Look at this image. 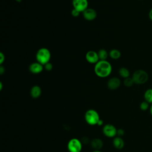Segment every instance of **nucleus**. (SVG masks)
I'll list each match as a JSON object with an SVG mask.
<instances>
[{
	"label": "nucleus",
	"instance_id": "obj_1",
	"mask_svg": "<svg viewBox=\"0 0 152 152\" xmlns=\"http://www.w3.org/2000/svg\"><path fill=\"white\" fill-rule=\"evenodd\" d=\"M112 71L110 63L107 60L99 61L94 65V71L95 74L100 78H105L109 76Z\"/></svg>",
	"mask_w": 152,
	"mask_h": 152
},
{
	"label": "nucleus",
	"instance_id": "obj_2",
	"mask_svg": "<svg viewBox=\"0 0 152 152\" xmlns=\"http://www.w3.org/2000/svg\"><path fill=\"white\" fill-rule=\"evenodd\" d=\"M51 58V53L50 50L46 48H41L37 51L36 53V59L37 62L45 65L49 62Z\"/></svg>",
	"mask_w": 152,
	"mask_h": 152
},
{
	"label": "nucleus",
	"instance_id": "obj_3",
	"mask_svg": "<svg viewBox=\"0 0 152 152\" xmlns=\"http://www.w3.org/2000/svg\"><path fill=\"white\" fill-rule=\"evenodd\" d=\"M132 78L136 84H144L148 80V73L142 69H137L132 74Z\"/></svg>",
	"mask_w": 152,
	"mask_h": 152
},
{
	"label": "nucleus",
	"instance_id": "obj_4",
	"mask_svg": "<svg viewBox=\"0 0 152 152\" xmlns=\"http://www.w3.org/2000/svg\"><path fill=\"white\" fill-rule=\"evenodd\" d=\"M86 122L90 125L94 126L97 124L100 119V116L97 112L94 109H88L84 115Z\"/></svg>",
	"mask_w": 152,
	"mask_h": 152
},
{
	"label": "nucleus",
	"instance_id": "obj_5",
	"mask_svg": "<svg viewBox=\"0 0 152 152\" xmlns=\"http://www.w3.org/2000/svg\"><path fill=\"white\" fill-rule=\"evenodd\" d=\"M83 144L81 140L74 138L71 139L67 144V148L69 152H81Z\"/></svg>",
	"mask_w": 152,
	"mask_h": 152
},
{
	"label": "nucleus",
	"instance_id": "obj_6",
	"mask_svg": "<svg viewBox=\"0 0 152 152\" xmlns=\"http://www.w3.org/2000/svg\"><path fill=\"white\" fill-rule=\"evenodd\" d=\"M102 131L103 134L109 138L114 137L117 134V129L114 125L110 124H107L104 125L102 129Z\"/></svg>",
	"mask_w": 152,
	"mask_h": 152
},
{
	"label": "nucleus",
	"instance_id": "obj_7",
	"mask_svg": "<svg viewBox=\"0 0 152 152\" xmlns=\"http://www.w3.org/2000/svg\"><path fill=\"white\" fill-rule=\"evenodd\" d=\"M72 4L73 8L78 10L80 12H83L88 8V0H72Z\"/></svg>",
	"mask_w": 152,
	"mask_h": 152
},
{
	"label": "nucleus",
	"instance_id": "obj_8",
	"mask_svg": "<svg viewBox=\"0 0 152 152\" xmlns=\"http://www.w3.org/2000/svg\"><path fill=\"white\" fill-rule=\"evenodd\" d=\"M86 59L90 64H96L99 61V58L97 52L94 50H89L86 54Z\"/></svg>",
	"mask_w": 152,
	"mask_h": 152
},
{
	"label": "nucleus",
	"instance_id": "obj_9",
	"mask_svg": "<svg viewBox=\"0 0 152 152\" xmlns=\"http://www.w3.org/2000/svg\"><path fill=\"white\" fill-rule=\"evenodd\" d=\"M83 16L87 21H93L97 17V12L93 8H88L83 12Z\"/></svg>",
	"mask_w": 152,
	"mask_h": 152
},
{
	"label": "nucleus",
	"instance_id": "obj_10",
	"mask_svg": "<svg viewBox=\"0 0 152 152\" xmlns=\"http://www.w3.org/2000/svg\"><path fill=\"white\" fill-rule=\"evenodd\" d=\"M121 84V81L119 78L112 77L108 80L107 83V86L109 89L111 90H115L120 87Z\"/></svg>",
	"mask_w": 152,
	"mask_h": 152
},
{
	"label": "nucleus",
	"instance_id": "obj_11",
	"mask_svg": "<svg viewBox=\"0 0 152 152\" xmlns=\"http://www.w3.org/2000/svg\"><path fill=\"white\" fill-rule=\"evenodd\" d=\"M43 65L38 62L31 63L28 68L30 72L33 74H38L42 72L43 69Z\"/></svg>",
	"mask_w": 152,
	"mask_h": 152
},
{
	"label": "nucleus",
	"instance_id": "obj_12",
	"mask_svg": "<svg viewBox=\"0 0 152 152\" xmlns=\"http://www.w3.org/2000/svg\"><path fill=\"white\" fill-rule=\"evenodd\" d=\"M90 145L94 150H100L103 146V142L101 139L95 138L90 141Z\"/></svg>",
	"mask_w": 152,
	"mask_h": 152
},
{
	"label": "nucleus",
	"instance_id": "obj_13",
	"mask_svg": "<svg viewBox=\"0 0 152 152\" xmlns=\"http://www.w3.org/2000/svg\"><path fill=\"white\" fill-rule=\"evenodd\" d=\"M113 145L114 147L118 150H121L124 147V140L121 137H115L113 140Z\"/></svg>",
	"mask_w": 152,
	"mask_h": 152
},
{
	"label": "nucleus",
	"instance_id": "obj_14",
	"mask_svg": "<svg viewBox=\"0 0 152 152\" xmlns=\"http://www.w3.org/2000/svg\"><path fill=\"white\" fill-rule=\"evenodd\" d=\"M42 94V89L39 86H34L30 90V96L33 99H37Z\"/></svg>",
	"mask_w": 152,
	"mask_h": 152
},
{
	"label": "nucleus",
	"instance_id": "obj_15",
	"mask_svg": "<svg viewBox=\"0 0 152 152\" xmlns=\"http://www.w3.org/2000/svg\"><path fill=\"white\" fill-rule=\"evenodd\" d=\"M109 56L112 59L117 60L121 57V53L119 50H118L116 49H112L110 50V52L109 53Z\"/></svg>",
	"mask_w": 152,
	"mask_h": 152
},
{
	"label": "nucleus",
	"instance_id": "obj_16",
	"mask_svg": "<svg viewBox=\"0 0 152 152\" xmlns=\"http://www.w3.org/2000/svg\"><path fill=\"white\" fill-rule=\"evenodd\" d=\"M144 100L150 104H152V88L146 90L144 93Z\"/></svg>",
	"mask_w": 152,
	"mask_h": 152
},
{
	"label": "nucleus",
	"instance_id": "obj_17",
	"mask_svg": "<svg viewBox=\"0 0 152 152\" xmlns=\"http://www.w3.org/2000/svg\"><path fill=\"white\" fill-rule=\"evenodd\" d=\"M97 53H98V56L99 58V60H100V61L106 60L108 57V55H109V53H107L106 50L104 49H99V51L97 52Z\"/></svg>",
	"mask_w": 152,
	"mask_h": 152
},
{
	"label": "nucleus",
	"instance_id": "obj_18",
	"mask_svg": "<svg viewBox=\"0 0 152 152\" xmlns=\"http://www.w3.org/2000/svg\"><path fill=\"white\" fill-rule=\"evenodd\" d=\"M119 74L121 77L125 79L128 77H129L130 72L128 68L125 67H121L119 70Z\"/></svg>",
	"mask_w": 152,
	"mask_h": 152
},
{
	"label": "nucleus",
	"instance_id": "obj_19",
	"mask_svg": "<svg viewBox=\"0 0 152 152\" xmlns=\"http://www.w3.org/2000/svg\"><path fill=\"white\" fill-rule=\"evenodd\" d=\"M135 84L134 82V80L132 77H128L126 78H125L124 80V84L125 86L127 87H130L133 86V84Z\"/></svg>",
	"mask_w": 152,
	"mask_h": 152
},
{
	"label": "nucleus",
	"instance_id": "obj_20",
	"mask_svg": "<svg viewBox=\"0 0 152 152\" xmlns=\"http://www.w3.org/2000/svg\"><path fill=\"white\" fill-rule=\"evenodd\" d=\"M150 103H148L147 102L144 100L140 104V109L142 111H146L148 109H150Z\"/></svg>",
	"mask_w": 152,
	"mask_h": 152
},
{
	"label": "nucleus",
	"instance_id": "obj_21",
	"mask_svg": "<svg viewBox=\"0 0 152 152\" xmlns=\"http://www.w3.org/2000/svg\"><path fill=\"white\" fill-rule=\"evenodd\" d=\"M43 66H44V68L45 69V70H46L48 71H51L52 69V68H53V65H52V64L50 62L47 63V64H46L45 65H43Z\"/></svg>",
	"mask_w": 152,
	"mask_h": 152
},
{
	"label": "nucleus",
	"instance_id": "obj_22",
	"mask_svg": "<svg viewBox=\"0 0 152 152\" xmlns=\"http://www.w3.org/2000/svg\"><path fill=\"white\" fill-rule=\"evenodd\" d=\"M80 13H81V12H80V11H78V10H77L74 9V8H73V9L72 10V11H71V15H72L74 17H78V16L80 15Z\"/></svg>",
	"mask_w": 152,
	"mask_h": 152
},
{
	"label": "nucleus",
	"instance_id": "obj_23",
	"mask_svg": "<svg viewBox=\"0 0 152 152\" xmlns=\"http://www.w3.org/2000/svg\"><path fill=\"white\" fill-rule=\"evenodd\" d=\"M125 134V131L122 128H119L118 129H117V134L116 135L118 136V137H122Z\"/></svg>",
	"mask_w": 152,
	"mask_h": 152
},
{
	"label": "nucleus",
	"instance_id": "obj_24",
	"mask_svg": "<svg viewBox=\"0 0 152 152\" xmlns=\"http://www.w3.org/2000/svg\"><path fill=\"white\" fill-rule=\"evenodd\" d=\"M81 141L82 142V144H87L90 140H89V138L87 137H83L81 139Z\"/></svg>",
	"mask_w": 152,
	"mask_h": 152
},
{
	"label": "nucleus",
	"instance_id": "obj_25",
	"mask_svg": "<svg viewBox=\"0 0 152 152\" xmlns=\"http://www.w3.org/2000/svg\"><path fill=\"white\" fill-rule=\"evenodd\" d=\"M5 61V55L2 52L0 53V64L2 65Z\"/></svg>",
	"mask_w": 152,
	"mask_h": 152
},
{
	"label": "nucleus",
	"instance_id": "obj_26",
	"mask_svg": "<svg viewBox=\"0 0 152 152\" xmlns=\"http://www.w3.org/2000/svg\"><path fill=\"white\" fill-rule=\"evenodd\" d=\"M5 68H4L3 66L1 65V66H0V74H1V75L3 74L5 72Z\"/></svg>",
	"mask_w": 152,
	"mask_h": 152
},
{
	"label": "nucleus",
	"instance_id": "obj_27",
	"mask_svg": "<svg viewBox=\"0 0 152 152\" xmlns=\"http://www.w3.org/2000/svg\"><path fill=\"white\" fill-rule=\"evenodd\" d=\"M148 18H150V20L151 21H152V8H151V10L149 11L148 12Z\"/></svg>",
	"mask_w": 152,
	"mask_h": 152
},
{
	"label": "nucleus",
	"instance_id": "obj_28",
	"mask_svg": "<svg viewBox=\"0 0 152 152\" xmlns=\"http://www.w3.org/2000/svg\"><path fill=\"white\" fill-rule=\"evenodd\" d=\"M103 124V121L100 119L99 121V122H98L97 125H98V126H101V125H102Z\"/></svg>",
	"mask_w": 152,
	"mask_h": 152
},
{
	"label": "nucleus",
	"instance_id": "obj_29",
	"mask_svg": "<svg viewBox=\"0 0 152 152\" xmlns=\"http://www.w3.org/2000/svg\"><path fill=\"white\" fill-rule=\"evenodd\" d=\"M150 113L151 115L152 116V104H151V105L150 106Z\"/></svg>",
	"mask_w": 152,
	"mask_h": 152
},
{
	"label": "nucleus",
	"instance_id": "obj_30",
	"mask_svg": "<svg viewBox=\"0 0 152 152\" xmlns=\"http://www.w3.org/2000/svg\"><path fill=\"white\" fill-rule=\"evenodd\" d=\"M2 87H3L2 83V82H0V90H1V91L2 89Z\"/></svg>",
	"mask_w": 152,
	"mask_h": 152
},
{
	"label": "nucleus",
	"instance_id": "obj_31",
	"mask_svg": "<svg viewBox=\"0 0 152 152\" xmlns=\"http://www.w3.org/2000/svg\"><path fill=\"white\" fill-rule=\"evenodd\" d=\"M93 152H102V151L100 150H94Z\"/></svg>",
	"mask_w": 152,
	"mask_h": 152
},
{
	"label": "nucleus",
	"instance_id": "obj_32",
	"mask_svg": "<svg viewBox=\"0 0 152 152\" xmlns=\"http://www.w3.org/2000/svg\"><path fill=\"white\" fill-rule=\"evenodd\" d=\"M15 1H16L17 2H21L22 0H15Z\"/></svg>",
	"mask_w": 152,
	"mask_h": 152
},
{
	"label": "nucleus",
	"instance_id": "obj_33",
	"mask_svg": "<svg viewBox=\"0 0 152 152\" xmlns=\"http://www.w3.org/2000/svg\"><path fill=\"white\" fill-rule=\"evenodd\" d=\"M140 1H144V0H140Z\"/></svg>",
	"mask_w": 152,
	"mask_h": 152
}]
</instances>
